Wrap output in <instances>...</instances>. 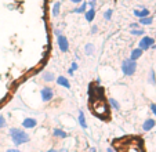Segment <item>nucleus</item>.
Masks as SVG:
<instances>
[{"instance_id":"f257e3e1","label":"nucleus","mask_w":156,"mask_h":152,"mask_svg":"<svg viewBox=\"0 0 156 152\" xmlns=\"http://www.w3.org/2000/svg\"><path fill=\"white\" fill-rule=\"evenodd\" d=\"M10 137H11V141L15 147H20L22 144H27L30 141V137L24 132L22 129H17V127H11L9 130Z\"/></svg>"},{"instance_id":"f03ea898","label":"nucleus","mask_w":156,"mask_h":152,"mask_svg":"<svg viewBox=\"0 0 156 152\" xmlns=\"http://www.w3.org/2000/svg\"><path fill=\"white\" fill-rule=\"evenodd\" d=\"M137 71V61H133V60L127 58L122 62V72L124 76H133Z\"/></svg>"},{"instance_id":"7ed1b4c3","label":"nucleus","mask_w":156,"mask_h":152,"mask_svg":"<svg viewBox=\"0 0 156 152\" xmlns=\"http://www.w3.org/2000/svg\"><path fill=\"white\" fill-rule=\"evenodd\" d=\"M131 141L126 143V145L120 149V152H142V145L140 141H137L138 138H130Z\"/></svg>"},{"instance_id":"20e7f679","label":"nucleus","mask_w":156,"mask_h":152,"mask_svg":"<svg viewBox=\"0 0 156 152\" xmlns=\"http://www.w3.org/2000/svg\"><path fill=\"white\" fill-rule=\"evenodd\" d=\"M153 44H155V39L151 38V36H144L138 43V49H141L142 51H147V50H149Z\"/></svg>"},{"instance_id":"39448f33","label":"nucleus","mask_w":156,"mask_h":152,"mask_svg":"<svg viewBox=\"0 0 156 152\" xmlns=\"http://www.w3.org/2000/svg\"><path fill=\"white\" fill-rule=\"evenodd\" d=\"M57 44H58V49L61 50L62 53H68L69 51V42L66 36L64 35L57 36Z\"/></svg>"},{"instance_id":"423d86ee","label":"nucleus","mask_w":156,"mask_h":152,"mask_svg":"<svg viewBox=\"0 0 156 152\" xmlns=\"http://www.w3.org/2000/svg\"><path fill=\"white\" fill-rule=\"evenodd\" d=\"M40 96H41V101L43 103H50L51 100L54 98V91L51 87L46 86V87H43L40 90Z\"/></svg>"},{"instance_id":"0eeeda50","label":"nucleus","mask_w":156,"mask_h":152,"mask_svg":"<svg viewBox=\"0 0 156 152\" xmlns=\"http://www.w3.org/2000/svg\"><path fill=\"white\" fill-rule=\"evenodd\" d=\"M36 125H37V120L35 118H25L22 120V127L24 129H35Z\"/></svg>"},{"instance_id":"6e6552de","label":"nucleus","mask_w":156,"mask_h":152,"mask_svg":"<svg viewBox=\"0 0 156 152\" xmlns=\"http://www.w3.org/2000/svg\"><path fill=\"white\" fill-rule=\"evenodd\" d=\"M155 125H156L155 119L148 118V119H145V122L142 123V130H144V132H149V130H152L153 127H155Z\"/></svg>"},{"instance_id":"1a4fd4ad","label":"nucleus","mask_w":156,"mask_h":152,"mask_svg":"<svg viewBox=\"0 0 156 152\" xmlns=\"http://www.w3.org/2000/svg\"><path fill=\"white\" fill-rule=\"evenodd\" d=\"M142 53H144V51H142L141 49H138V47H137V49H133L131 53H130V60H133V61H137L138 58H141Z\"/></svg>"},{"instance_id":"9d476101","label":"nucleus","mask_w":156,"mask_h":152,"mask_svg":"<svg viewBox=\"0 0 156 152\" xmlns=\"http://www.w3.org/2000/svg\"><path fill=\"white\" fill-rule=\"evenodd\" d=\"M57 85H59L61 87H65V89H71V83H69V80L65 76H58L57 78Z\"/></svg>"},{"instance_id":"9b49d317","label":"nucleus","mask_w":156,"mask_h":152,"mask_svg":"<svg viewBox=\"0 0 156 152\" xmlns=\"http://www.w3.org/2000/svg\"><path fill=\"white\" fill-rule=\"evenodd\" d=\"M77 122H79V126L82 129H87V122H86V116H84V112L80 109L79 111V116H77Z\"/></svg>"},{"instance_id":"f8f14e48","label":"nucleus","mask_w":156,"mask_h":152,"mask_svg":"<svg viewBox=\"0 0 156 152\" xmlns=\"http://www.w3.org/2000/svg\"><path fill=\"white\" fill-rule=\"evenodd\" d=\"M134 15H136V17H138V18H145V17H149V10H148V9H145V7H142L141 10L136 9V10H134Z\"/></svg>"},{"instance_id":"ddd939ff","label":"nucleus","mask_w":156,"mask_h":152,"mask_svg":"<svg viewBox=\"0 0 156 152\" xmlns=\"http://www.w3.org/2000/svg\"><path fill=\"white\" fill-rule=\"evenodd\" d=\"M84 18H86V21H87V22H93V21H94V18H95V9L87 10V11L84 13Z\"/></svg>"},{"instance_id":"4468645a","label":"nucleus","mask_w":156,"mask_h":152,"mask_svg":"<svg viewBox=\"0 0 156 152\" xmlns=\"http://www.w3.org/2000/svg\"><path fill=\"white\" fill-rule=\"evenodd\" d=\"M95 53V46L93 43H87L84 46V54L86 56H93Z\"/></svg>"},{"instance_id":"2eb2a0df","label":"nucleus","mask_w":156,"mask_h":152,"mask_svg":"<svg viewBox=\"0 0 156 152\" xmlns=\"http://www.w3.org/2000/svg\"><path fill=\"white\" fill-rule=\"evenodd\" d=\"M53 134L57 138H66L68 137V133H65L62 129H59V127H55V129L53 130Z\"/></svg>"},{"instance_id":"dca6fc26","label":"nucleus","mask_w":156,"mask_h":152,"mask_svg":"<svg viewBox=\"0 0 156 152\" xmlns=\"http://www.w3.org/2000/svg\"><path fill=\"white\" fill-rule=\"evenodd\" d=\"M43 80H44V82H47V83L54 82V80H55V76H54L53 72H50V71H46V72L43 73Z\"/></svg>"},{"instance_id":"f3484780","label":"nucleus","mask_w":156,"mask_h":152,"mask_svg":"<svg viewBox=\"0 0 156 152\" xmlns=\"http://www.w3.org/2000/svg\"><path fill=\"white\" fill-rule=\"evenodd\" d=\"M109 105L112 107V109H115V111H120V103H119L116 98H109Z\"/></svg>"},{"instance_id":"a211bd4d","label":"nucleus","mask_w":156,"mask_h":152,"mask_svg":"<svg viewBox=\"0 0 156 152\" xmlns=\"http://www.w3.org/2000/svg\"><path fill=\"white\" fill-rule=\"evenodd\" d=\"M59 10H61V3H59V2H57V3H54L53 11H51V15H53V18L58 17V15H59Z\"/></svg>"},{"instance_id":"6ab92c4d","label":"nucleus","mask_w":156,"mask_h":152,"mask_svg":"<svg viewBox=\"0 0 156 152\" xmlns=\"http://www.w3.org/2000/svg\"><path fill=\"white\" fill-rule=\"evenodd\" d=\"M86 11H87V3H86V2H83L79 7H76V9L73 10V13H76V14H84Z\"/></svg>"},{"instance_id":"aec40b11","label":"nucleus","mask_w":156,"mask_h":152,"mask_svg":"<svg viewBox=\"0 0 156 152\" xmlns=\"http://www.w3.org/2000/svg\"><path fill=\"white\" fill-rule=\"evenodd\" d=\"M153 18L152 17H145V18H140V25H152Z\"/></svg>"},{"instance_id":"412c9836","label":"nucleus","mask_w":156,"mask_h":152,"mask_svg":"<svg viewBox=\"0 0 156 152\" xmlns=\"http://www.w3.org/2000/svg\"><path fill=\"white\" fill-rule=\"evenodd\" d=\"M148 82L151 85H156V78H155V71L151 69L149 71V76H148Z\"/></svg>"},{"instance_id":"4be33fe9","label":"nucleus","mask_w":156,"mask_h":152,"mask_svg":"<svg viewBox=\"0 0 156 152\" xmlns=\"http://www.w3.org/2000/svg\"><path fill=\"white\" fill-rule=\"evenodd\" d=\"M112 15H113V11L111 9L106 10V11L104 13V18H105V21H111L112 20Z\"/></svg>"},{"instance_id":"5701e85b","label":"nucleus","mask_w":156,"mask_h":152,"mask_svg":"<svg viewBox=\"0 0 156 152\" xmlns=\"http://www.w3.org/2000/svg\"><path fill=\"white\" fill-rule=\"evenodd\" d=\"M130 33L134 36H142L144 35V29H130Z\"/></svg>"},{"instance_id":"b1692460","label":"nucleus","mask_w":156,"mask_h":152,"mask_svg":"<svg viewBox=\"0 0 156 152\" xmlns=\"http://www.w3.org/2000/svg\"><path fill=\"white\" fill-rule=\"evenodd\" d=\"M7 126V122H6V118L3 115H0V129H4Z\"/></svg>"},{"instance_id":"393cba45","label":"nucleus","mask_w":156,"mask_h":152,"mask_svg":"<svg viewBox=\"0 0 156 152\" xmlns=\"http://www.w3.org/2000/svg\"><path fill=\"white\" fill-rule=\"evenodd\" d=\"M95 6H97V0H88L87 7H90V9H94Z\"/></svg>"},{"instance_id":"a878e982","label":"nucleus","mask_w":156,"mask_h":152,"mask_svg":"<svg viewBox=\"0 0 156 152\" xmlns=\"http://www.w3.org/2000/svg\"><path fill=\"white\" fill-rule=\"evenodd\" d=\"M69 69H72L73 72H75V71H77V69H79V64H77L76 61H73V62L71 64V68H69Z\"/></svg>"},{"instance_id":"bb28decb","label":"nucleus","mask_w":156,"mask_h":152,"mask_svg":"<svg viewBox=\"0 0 156 152\" xmlns=\"http://www.w3.org/2000/svg\"><path fill=\"white\" fill-rule=\"evenodd\" d=\"M149 107H151V111H152V114L156 116V104H153V103H152Z\"/></svg>"},{"instance_id":"cd10ccee","label":"nucleus","mask_w":156,"mask_h":152,"mask_svg":"<svg viewBox=\"0 0 156 152\" xmlns=\"http://www.w3.org/2000/svg\"><path fill=\"white\" fill-rule=\"evenodd\" d=\"M138 27H140V24H137V22L130 24V28H131V29H138Z\"/></svg>"},{"instance_id":"c85d7f7f","label":"nucleus","mask_w":156,"mask_h":152,"mask_svg":"<svg viewBox=\"0 0 156 152\" xmlns=\"http://www.w3.org/2000/svg\"><path fill=\"white\" fill-rule=\"evenodd\" d=\"M98 32V27L97 25H94V27H91V35H95V33Z\"/></svg>"},{"instance_id":"c756f323","label":"nucleus","mask_w":156,"mask_h":152,"mask_svg":"<svg viewBox=\"0 0 156 152\" xmlns=\"http://www.w3.org/2000/svg\"><path fill=\"white\" fill-rule=\"evenodd\" d=\"M6 152H21V151L18 148H10V149H7Z\"/></svg>"},{"instance_id":"7c9ffc66","label":"nucleus","mask_w":156,"mask_h":152,"mask_svg":"<svg viewBox=\"0 0 156 152\" xmlns=\"http://www.w3.org/2000/svg\"><path fill=\"white\" fill-rule=\"evenodd\" d=\"M72 3H75V4H82L83 3V0H71Z\"/></svg>"},{"instance_id":"2f4dec72","label":"nucleus","mask_w":156,"mask_h":152,"mask_svg":"<svg viewBox=\"0 0 156 152\" xmlns=\"http://www.w3.org/2000/svg\"><path fill=\"white\" fill-rule=\"evenodd\" d=\"M54 35L59 36V35H62V33H61V31H59V29H55V31H54Z\"/></svg>"},{"instance_id":"473e14b6","label":"nucleus","mask_w":156,"mask_h":152,"mask_svg":"<svg viewBox=\"0 0 156 152\" xmlns=\"http://www.w3.org/2000/svg\"><path fill=\"white\" fill-rule=\"evenodd\" d=\"M106 152H116V151H115V148H112V147H109V148L106 149Z\"/></svg>"},{"instance_id":"72a5a7b5","label":"nucleus","mask_w":156,"mask_h":152,"mask_svg":"<svg viewBox=\"0 0 156 152\" xmlns=\"http://www.w3.org/2000/svg\"><path fill=\"white\" fill-rule=\"evenodd\" d=\"M68 75H69V76H73V75H75V72H73L72 69H68Z\"/></svg>"},{"instance_id":"f704fd0d","label":"nucleus","mask_w":156,"mask_h":152,"mask_svg":"<svg viewBox=\"0 0 156 152\" xmlns=\"http://www.w3.org/2000/svg\"><path fill=\"white\" fill-rule=\"evenodd\" d=\"M90 152H97V149H95L94 147H91V148H90Z\"/></svg>"},{"instance_id":"c9c22d12","label":"nucleus","mask_w":156,"mask_h":152,"mask_svg":"<svg viewBox=\"0 0 156 152\" xmlns=\"http://www.w3.org/2000/svg\"><path fill=\"white\" fill-rule=\"evenodd\" d=\"M58 152H68V149H66V148H62L61 151H58Z\"/></svg>"},{"instance_id":"e433bc0d","label":"nucleus","mask_w":156,"mask_h":152,"mask_svg":"<svg viewBox=\"0 0 156 152\" xmlns=\"http://www.w3.org/2000/svg\"><path fill=\"white\" fill-rule=\"evenodd\" d=\"M47 152H57V149H54V148H51V149H48Z\"/></svg>"},{"instance_id":"4c0bfd02","label":"nucleus","mask_w":156,"mask_h":152,"mask_svg":"<svg viewBox=\"0 0 156 152\" xmlns=\"http://www.w3.org/2000/svg\"><path fill=\"white\" fill-rule=\"evenodd\" d=\"M151 49H153V50H156V44H153L152 47H151Z\"/></svg>"}]
</instances>
